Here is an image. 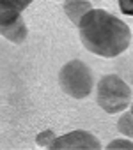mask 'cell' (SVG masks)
<instances>
[{
  "instance_id": "cell-2",
  "label": "cell",
  "mask_w": 133,
  "mask_h": 150,
  "mask_svg": "<svg viewBox=\"0 0 133 150\" xmlns=\"http://www.w3.org/2000/svg\"><path fill=\"white\" fill-rule=\"evenodd\" d=\"M131 87L117 74H105L96 85L98 106L108 115L124 111L131 103Z\"/></svg>"
},
{
  "instance_id": "cell-9",
  "label": "cell",
  "mask_w": 133,
  "mask_h": 150,
  "mask_svg": "<svg viewBox=\"0 0 133 150\" xmlns=\"http://www.w3.org/2000/svg\"><path fill=\"white\" fill-rule=\"evenodd\" d=\"M105 148L107 150H133V141L129 138H117V139H112Z\"/></svg>"
},
{
  "instance_id": "cell-6",
  "label": "cell",
  "mask_w": 133,
  "mask_h": 150,
  "mask_svg": "<svg viewBox=\"0 0 133 150\" xmlns=\"http://www.w3.org/2000/svg\"><path fill=\"white\" fill-rule=\"evenodd\" d=\"M62 9L73 25H78V21L85 16L87 11L92 9V6L89 0H62Z\"/></svg>"
},
{
  "instance_id": "cell-5",
  "label": "cell",
  "mask_w": 133,
  "mask_h": 150,
  "mask_svg": "<svg viewBox=\"0 0 133 150\" xmlns=\"http://www.w3.org/2000/svg\"><path fill=\"white\" fill-rule=\"evenodd\" d=\"M0 35H2L4 39H7L9 42H13V44H21V42H25V39H27V35H29V28H27L25 20L20 16V18H16L13 23L0 27Z\"/></svg>"
},
{
  "instance_id": "cell-11",
  "label": "cell",
  "mask_w": 133,
  "mask_h": 150,
  "mask_svg": "<svg viewBox=\"0 0 133 150\" xmlns=\"http://www.w3.org/2000/svg\"><path fill=\"white\" fill-rule=\"evenodd\" d=\"M119 9L124 14L133 16V0H119Z\"/></svg>"
},
{
  "instance_id": "cell-8",
  "label": "cell",
  "mask_w": 133,
  "mask_h": 150,
  "mask_svg": "<svg viewBox=\"0 0 133 150\" xmlns=\"http://www.w3.org/2000/svg\"><path fill=\"white\" fill-rule=\"evenodd\" d=\"M117 131L124 134L126 138L133 139V115L129 111H121L117 120Z\"/></svg>"
},
{
  "instance_id": "cell-4",
  "label": "cell",
  "mask_w": 133,
  "mask_h": 150,
  "mask_svg": "<svg viewBox=\"0 0 133 150\" xmlns=\"http://www.w3.org/2000/svg\"><path fill=\"white\" fill-rule=\"evenodd\" d=\"M50 150H101V141L91 134L89 131H71L64 136H57L50 146Z\"/></svg>"
},
{
  "instance_id": "cell-13",
  "label": "cell",
  "mask_w": 133,
  "mask_h": 150,
  "mask_svg": "<svg viewBox=\"0 0 133 150\" xmlns=\"http://www.w3.org/2000/svg\"><path fill=\"white\" fill-rule=\"evenodd\" d=\"M129 113H131V115H133V101H131V103H129Z\"/></svg>"
},
{
  "instance_id": "cell-7",
  "label": "cell",
  "mask_w": 133,
  "mask_h": 150,
  "mask_svg": "<svg viewBox=\"0 0 133 150\" xmlns=\"http://www.w3.org/2000/svg\"><path fill=\"white\" fill-rule=\"evenodd\" d=\"M20 16H21V11H18L14 6L7 4L6 0H0V27L13 23Z\"/></svg>"
},
{
  "instance_id": "cell-12",
  "label": "cell",
  "mask_w": 133,
  "mask_h": 150,
  "mask_svg": "<svg viewBox=\"0 0 133 150\" xmlns=\"http://www.w3.org/2000/svg\"><path fill=\"white\" fill-rule=\"evenodd\" d=\"M7 4H11V6H14L18 11H23V9H27L34 0H6Z\"/></svg>"
},
{
  "instance_id": "cell-14",
  "label": "cell",
  "mask_w": 133,
  "mask_h": 150,
  "mask_svg": "<svg viewBox=\"0 0 133 150\" xmlns=\"http://www.w3.org/2000/svg\"><path fill=\"white\" fill-rule=\"evenodd\" d=\"M131 87H133V76H131Z\"/></svg>"
},
{
  "instance_id": "cell-3",
  "label": "cell",
  "mask_w": 133,
  "mask_h": 150,
  "mask_svg": "<svg viewBox=\"0 0 133 150\" xmlns=\"http://www.w3.org/2000/svg\"><path fill=\"white\" fill-rule=\"evenodd\" d=\"M59 85L64 94L73 99H85L94 90L92 69L80 58H73L59 71Z\"/></svg>"
},
{
  "instance_id": "cell-10",
  "label": "cell",
  "mask_w": 133,
  "mask_h": 150,
  "mask_svg": "<svg viewBox=\"0 0 133 150\" xmlns=\"http://www.w3.org/2000/svg\"><path fill=\"white\" fill-rule=\"evenodd\" d=\"M57 136H55V132L51 131V129H44V131H41L37 136H36V145L37 146H50V143L55 139Z\"/></svg>"
},
{
  "instance_id": "cell-1",
  "label": "cell",
  "mask_w": 133,
  "mask_h": 150,
  "mask_svg": "<svg viewBox=\"0 0 133 150\" xmlns=\"http://www.w3.org/2000/svg\"><path fill=\"white\" fill-rule=\"evenodd\" d=\"M78 35L87 51L114 58L124 53L131 42L129 27L105 9H91L78 21Z\"/></svg>"
}]
</instances>
